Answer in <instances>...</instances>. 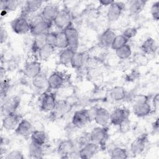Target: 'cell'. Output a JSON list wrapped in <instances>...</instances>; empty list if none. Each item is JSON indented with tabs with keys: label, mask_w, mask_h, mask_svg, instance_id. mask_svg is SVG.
Here are the masks:
<instances>
[{
	"label": "cell",
	"mask_w": 159,
	"mask_h": 159,
	"mask_svg": "<svg viewBox=\"0 0 159 159\" xmlns=\"http://www.w3.org/2000/svg\"><path fill=\"white\" fill-rule=\"evenodd\" d=\"M148 141V135L147 134L138 136L130 144L131 153L134 155H141L144 152Z\"/></svg>",
	"instance_id": "9"
},
{
	"label": "cell",
	"mask_w": 159,
	"mask_h": 159,
	"mask_svg": "<svg viewBox=\"0 0 159 159\" xmlns=\"http://www.w3.org/2000/svg\"><path fill=\"white\" fill-rule=\"evenodd\" d=\"M132 111L137 117H144L152 112V109L149 101H146L133 104Z\"/></svg>",
	"instance_id": "14"
},
{
	"label": "cell",
	"mask_w": 159,
	"mask_h": 159,
	"mask_svg": "<svg viewBox=\"0 0 159 159\" xmlns=\"http://www.w3.org/2000/svg\"><path fill=\"white\" fill-rule=\"evenodd\" d=\"M11 26L12 31L19 35L25 34L30 30L29 18L22 15L13 19L11 22Z\"/></svg>",
	"instance_id": "3"
},
{
	"label": "cell",
	"mask_w": 159,
	"mask_h": 159,
	"mask_svg": "<svg viewBox=\"0 0 159 159\" xmlns=\"http://www.w3.org/2000/svg\"><path fill=\"white\" fill-rule=\"evenodd\" d=\"M69 109L68 104L65 101H57L55 109L53 112H55L57 115H63L68 112Z\"/></svg>",
	"instance_id": "38"
},
{
	"label": "cell",
	"mask_w": 159,
	"mask_h": 159,
	"mask_svg": "<svg viewBox=\"0 0 159 159\" xmlns=\"http://www.w3.org/2000/svg\"><path fill=\"white\" fill-rule=\"evenodd\" d=\"M91 121L88 109H83L76 111L74 112L71 123L75 127L78 129H81L85 127Z\"/></svg>",
	"instance_id": "6"
},
{
	"label": "cell",
	"mask_w": 159,
	"mask_h": 159,
	"mask_svg": "<svg viewBox=\"0 0 159 159\" xmlns=\"http://www.w3.org/2000/svg\"><path fill=\"white\" fill-rule=\"evenodd\" d=\"M44 19L41 14V13H35L34 14H32V16L29 19V22L30 24V28L32 27L35 26V25L38 24L39 23L43 21Z\"/></svg>",
	"instance_id": "42"
},
{
	"label": "cell",
	"mask_w": 159,
	"mask_h": 159,
	"mask_svg": "<svg viewBox=\"0 0 159 159\" xmlns=\"http://www.w3.org/2000/svg\"><path fill=\"white\" fill-rule=\"evenodd\" d=\"M52 22L43 20L41 22L30 28V33L34 37L40 35H47L50 31Z\"/></svg>",
	"instance_id": "21"
},
{
	"label": "cell",
	"mask_w": 159,
	"mask_h": 159,
	"mask_svg": "<svg viewBox=\"0 0 159 159\" xmlns=\"http://www.w3.org/2000/svg\"><path fill=\"white\" fill-rule=\"evenodd\" d=\"M59 11V7L57 4L48 3L43 6L40 13L45 20L53 23Z\"/></svg>",
	"instance_id": "13"
},
{
	"label": "cell",
	"mask_w": 159,
	"mask_h": 159,
	"mask_svg": "<svg viewBox=\"0 0 159 159\" xmlns=\"http://www.w3.org/2000/svg\"><path fill=\"white\" fill-rule=\"evenodd\" d=\"M130 111L125 107H117L110 115V123L114 126H118L127 119H129Z\"/></svg>",
	"instance_id": "8"
},
{
	"label": "cell",
	"mask_w": 159,
	"mask_h": 159,
	"mask_svg": "<svg viewBox=\"0 0 159 159\" xmlns=\"http://www.w3.org/2000/svg\"><path fill=\"white\" fill-rule=\"evenodd\" d=\"M152 105L155 111L157 112L159 107V95L158 93H157L153 98L152 99Z\"/></svg>",
	"instance_id": "47"
},
{
	"label": "cell",
	"mask_w": 159,
	"mask_h": 159,
	"mask_svg": "<svg viewBox=\"0 0 159 159\" xmlns=\"http://www.w3.org/2000/svg\"><path fill=\"white\" fill-rule=\"evenodd\" d=\"M127 93L125 89L121 86H116L109 91V97L114 101H120L125 99Z\"/></svg>",
	"instance_id": "24"
},
{
	"label": "cell",
	"mask_w": 159,
	"mask_h": 159,
	"mask_svg": "<svg viewBox=\"0 0 159 159\" xmlns=\"http://www.w3.org/2000/svg\"><path fill=\"white\" fill-rule=\"evenodd\" d=\"M41 72L42 66L40 63L39 61H30L26 63V64L25 65L24 68V75L29 78H34Z\"/></svg>",
	"instance_id": "17"
},
{
	"label": "cell",
	"mask_w": 159,
	"mask_h": 159,
	"mask_svg": "<svg viewBox=\"0 0 159 159\" xmlns=\"http://www.w3.org/2000/svg\"><path fill=\"white\" fill-rule=\"evenodd\" d=\"M122 34L129 40L136 36L137 34V29L135 27H127L124 30Z\"/></svg>",
	"instance_id": "44"
},
{
	"label": "cell",
	"mask_w": 159,
	"mask_h": 159,
	"mask_svg": "<svg viewBox=\"0 0 159 159\" xmlns=\"http://www.w3.org/2000/svg\"><path fill=\"white\" fill-rule=\"evenodd\" d=\"M125 8V4L122 2L114 1L113 3L109 6L107 11V18L109 22H113L117 21Z\"/></svg>",
	"instance_id": "5"
},
{
	"label": "cell",
	"mask_w": 159,
	"mask_h": 159,
	"mask_svg": "<svg viewBox=\"0 0 159 159\" xmlns=\"http://www.w3.org/2000/svg\"><path fill=\"white\" fill-rule=\"evenodd\" d=\"M20 4V1L17 0H7L1 1V9L2 14H5L15 11Z\"/></svg>",
	"instance_id": "30"
},
{
	"label": "cell",
	"mask_w": 159,
	"mask_h": 159,
	"mask_svg": "<svg viewBox=\"0 0 159 159\" xmlns=\"http://www.w3.org/2000/svg\"><path fill=\"white\" fill-rule=\"evenodd\" d=\"M110 157L112 159H125L128 158V153L125 148L116 147L111 150Z\"/></svg>",
	"instance_id": "35"
},
{
	"label": "cell",
	"mask_w": 159,
	"mask_h": 159,
	"mask_svg": "<svg viewBox=\"0 0 159 159\" xmlns=\"http://www.w3.org/2000/svg\"><path fill=\"white\" fill-rule=\"evenodd\" d=\"M71 21L72 15L70 11L66 8H63L60 10L53 23L57 29L61 31L71 25Z\"/></svg>",
	"instance_id": "2"
},
{
	"label": "cell",
	"mask_w": 159,
	"mask_h": 159,
	"mask_svg": "<svg viewBox=\"0 0 159 159\" xmlns=\"http://www.w3.org/2000/svg\"><path fill=\"white\" fill-rule=\"evenodd\" d=\"M75 52L74 50L70 48H66L62 50L58 57L59 63L64 66H68L69 65H70Z\"/></svg>",
	"instance_id": "28"
},
{
	"label": "cell",
	"mask_w": 159,
	"mask_h": 159,
	"mask_svg": "<svg viewBox=\"0 0 159 159\" xmlns=\"http://www.w3.org/2000/svg\"><path fill=\"white\" fill-rule=\"evenodd\" d=\"M109 138V129L107 127L98 126L93 129L89 133L90 141L102 148Z\"/></svg>",
	"instance_id": "1"
},
{
	"label": "cell",
	"mask_w": 159,
	"mask_h": 159,
	"mask_svg": "<svg viewBox=\"0 0 159 159\" xmlns=\"http://www.w3.org/2000/svg\"><path fill=\"white\" fill-rule=\"evenodd\" d=\"M57 102V101L55 93L52 92L45 93L41 100V110L45 112L53 111L55 107Z\"/></svg>",
	"instance_id": "11"
},
{
	"label": "cell",
	"mask_w": 159,
	"mask_h": 159,
	"mask_svg": "<svg viewBox=\"0 0 159 159\" xmlns=\"http://www.w3.org/2000/svg\"><path fill=\"white\" fill-rule=\"evenodd\" d=\"M63 31L68 40V48L76 52L79 46V34L78 30L75 27L70 25Z\"/></svg>",
	"instance_id": "10"
},
{
	"label": "cell",
	"mask_w": 159,
	"mask_h": 159,
	"mask_svg": "<svg viewBox=\"0 0 159 159\" xmlns=\"http://www.w3.org/2000/svg\"><path fill=\"white\" fill-rule=\"evenodd\" d=\"M56 48L60 49H65L68 48V43L66 37V35L63 30L57 32V44Z\"/></svg>",
	"instance_id": "36"
},
{
	"label": "cell",
	"mask_w": 159,
	"mask_h": 159,
	"mask_svg": "<svg viewBox=\"0 0 159 159\" xmlns=\"http://www.w3.org/2000/svg\"><path fill=\"white\" fill-rule=\"evenodd\" d=\"M116 56L121 60H125L130 58L132 52L130 46L127 43L115 50Z\"/></svg>",
	"instance_id": "34"
},
{
	"label": "cell",
	"mask_w": 159,
	"mask_h": 159,
	"mask_svg": "<svg viewBox=\"0 0 159 159\" xmlns=\"http://www.w3.org/2000/svg\"><path fill=\"white\" fill-rule=\"evenodd\" d=\"M20 103V98L17 96H11L6 98L1 104V114L4 116L14 113Z\"/></svg>",
	"instance_id": "4"
},
{
	"label": "cell",
	"mask_w": 159,
	"mask_h": 159,
	"mask_svg": "<svg viewBox=\"0 0 159 159\" xmlns=\"http://www.w3.org/2000/svg\"><path fill=\"white\" fill-rule=\"evenodd\" d=\"M99 147L96 144L89 142L78 150L79 158L83 159H89L93 158L98 152Z\"/></svg>",
	"instance_id": "15"
},
{
	"label": "cell",
	"mask_w": 159,
	"mask_h": 159,
	"mask_svg": "<svg viewBox=\"0 0 159 159\" xmlns=\"http://www.w3.org/2000/svg\"><path fill=\"white\" fill-rule=\"evenodd\" d=\"M88 59L87 54L85 52H75L71 61V66L76 69L82 68L86 63Z\"/></svg>",
	"instance_id": "23"
},
{
	"label": "cell",
	"mask_w": 159,
	"mask_h": 159,
	"mask_svg": "<svg viewBox=\"0 0 159 159\" xmlns=\"http://www.w3.org/2000/svg\"><path fill=\"white\" fill-rule=\"evenodd\" d=\"M7 32L6 29L3 27L2 26H1L0 28V40H1V43H5L7 41Z\"/></svg>",
	"instance_id": "46"
},
{
	"label": "cell",
	"mask_w": 159,
	"mask_h": 159,
	"mask_svg": "<svg viewBox=\"0 0 159 159\" xmlns=\"http://www.w3.org/2000/svg\"><path fill=\"white\" fill-rule=\"evenodd\" d=\"M28 155L32 158H40L43 155V146L30 142L28 146Z\"/></svg>",
	"instance_id": "26"
},
{
	"label": "cell",
	"mask_w": 159,
	"mask_h": 159,
	"mask_svg": "<svg viewBox=\"0 0 159 159\" xmlns=\"http://www.w3.org/2000/svg\"><path fill=\"white\" fill-rule=\"evenodd\" d=\"M32 142L43 146L47 140V135L44 130L37 129L34 130L30 136Z\"/></svg>",
	"instance_id": "29"
},
{
	"label": "cell",
	"mask_w": 159,
	"mask_h": 159,
	"mask_svg": "<svg viewBox=\"0 0 159 159\" xmlns=\"http://www.w3.org/2000/svg\"><path fill=\"white\" fill-rule=\"evenodd\" d=\"M57 32H50L46 35V43L56 48Z\"/></svg>",
	"instance_id": "43"
},
{
	"label": "cell",
	"mask_w": 159,
	"mask_h": 159,
	"mask_svg": "<svg viewBox=\"0 0 159 159\" xmlns=\"http://www.w3.org/2000/svg\"><path fill=\"white\" fill-rule=\"evenodd\" d=\"M42 1H26L22 6L21 15L28 17L29 15L35 14V12L41 7L43 4Z\"/></svg>",
	"instance_id": "18"
},
{
	"label": "cell",
	"mask_w": 159,
	"mask_h": 159,
	"mask_svg": "<svg viewBox=\"0 0 159 159\" xmlns=\"http://www.w3.org/2000/svg\"><path fill=\"white\" fill-rule=\"evenodd\" d=\"M57 152L61 158H70L76 153L75 144L70 139L61 141L57 147Z\"/></svg>",
	"instance_id": "7"
},
{
	"label": "cell",
	"mask_w": 159,
	"mask_h": 159,
	"mask_svg": "<svg viewBox=\"0 0 159 159\" xmlns=\"http://www.w3.org/2000/svg\"><path fill=\"white\" fill-rule=\"evenodd\" d=\"M150 13L153 19L158 21L159 19V1L154 2L150 8Z\"/></svg>",
	"instance_id": "41"
},
{
	"label": "cell",
	"mask_w": 159,
	"mask_h": 159,
	"mask_svg": "<svg viewBox=\"0 0 159 159\" xmlns=\"http://www.w3.org/2000/svg\"><path fill=\"white\" fill-rule=\"evenodd\" d=\"M129 42V40L125 38L122 34H120V35H116L112 44L111 45V48L116 50L117 49H118L119 48L124 46L125 44H127Z\"/></svg>",
	"instance_id": "37"
},
{
	"label": "cell",
	"mask_w": 159,
	"mask_h": 159,
	"mask_svg": "<svg viewBox=\"0 0 159 159\" xmlns=\"http://www.w3.org/2000/svg\"><path fill=\"white\" fill-rule=\"evenodd\" d=\"M32 84L38 89H43L48 88V77L45 73L41 72L35 77L32 79Z\"/></svg>",
	"instance_id": "31"
},
{
	"label": "cell",
	"mask_w": 159,
	"mask_h": 159,
	"mask_svg": "<svg viewBox=\"0 0 159 159\" xmlns=\"http://www.w3.org/2000/svg\"><path fill=\"white\" fill-rule=\"evenodd\" d=\"M55 48L48 44L43 45L37 52L39 59L41 61H46L49 59L55 52Z\"/></svg>",
	"instance_id": "32"
},
{
	"label": "cell",
	"mask_w": 159,
	"mask_h": 159,
	"mask_svg": "<svg viewBox=\"0 0 159 159\" xmlns=\"http://www.w3.org/2000/svg\"><path fill=\"white\" fill-rule=\"evenodd\" d=\"M158 127H159V122H158V118L157 117L155 120L152 123V129L154 130V131L158 132Z\"/></svg>",
	"instance_id": "49"
},
{
	"label": "cell",
	"mask_w": 159,
	"mask_h": 159,
	"mask_svg": "<svg viewBox=\"0 0 159 159\" xmlns=\"http://www.w3.org/2000/svg\"><path fill=\"white\" fill-rule=\"evenodd\" d=\"M147 1L143 0H134L130 2L129 12L131 16L139 15L145 8Z\"/></svg>",
	"instance_id": "27"
},
{
	"label": "cell",
	"mask_w": 159,
	"mask_h": 159,
	"mask_svg": "<svg viewBox=\"0 0 159 159\" xmlns=\"http://www.w3.org/2000/svg\"><path fill=\"white\" fill-rule=\"evenodd\" d=\"M46 44V35H40L34 37L32 45L31 51L34 53L38 52L40 48Z\"/></svg>",
	"instance_id": "33"
},
{
	"label": "cell",
	"mask_w": 159,
	"mask_h": 159,
	"mask_svg": "<svg viewBox=\"0 0 159 159\" xmlns=\"http://www.w3.org/2000/svg\"><path fill=\"white\" fill-rule=\"evenodd\" d=\"M111 113L104 107H97L96 112L94 118L95 122L101 127H107L110 123Z\"/></svg>",
	"instance_id": "19"
},
{
	"label": "cell",
	"mask_w": 159,
	"mask_h": 159,
	"mask_svg": "<svg viewBox=\"0 0 159 159\" xmlns=\"http://www.w3.org/2000/svg\"><path fill=\"white\" fill-rule=\"evenodd\" d=\"M130 120L129 119H127L125 120H124L122 122H121L119 125V128L120 129V131L122 133H126L130 130Z\"/></svg>",
	"instance_id": "45"
},
{
	"label": "cell",
	"mask_w": 159,
	"mask_h": 159,
	"mask_svg": "<svg viewBox=\"0 0 159 159\" xmlns=\"http://www.w3.org/2000/svg\"><path fill=\"white\" fill-rule=\"evenodd\" d=\"M63 73L60 71H54L48 77V88L57 89L60 88L65 82Z\"/></svg>",
	"instance_id": "16"
},
{
	"label": "cell",
	"mask_w": 159,
	"mask_h": 159,
	"mask_svg": "<svg viewBox=\"0 0 159 159\" xmlns=\"http://www.w3.org/2000/svg\"><path fill=\"white\" fill-rule=\"evenodd\" d=\"M9 81L8 80H1V99L2 102L4 100V98L6 99L7 97V94L9 89Z\"/></svg>",
	"instance_id": "39"
},
{
	"label": "cell",
	"mask_w": 159,
	"mask_h": 159,
	"mask_svg": "<svg viewBox=\"0 0 159 159\" xmlns=\"http://www.w3.org/2000/svg\"><path fill=\"white\" fill-rule=\"evenodd\" d=\"M33 130V125L31 122L26 119H22L14 132L17 135L27 137L30 136Z\"/></svg>",
	"instance_id": "20"
},
{
	"label": "cell",
	"mask_w": 159,
	"mask_h": 159,
	"mask_svg": "<svg viewBox=\"0 0 159 159\" xmlns=\"http://www.w3.org/2000/svg\"><path fill=\"white\" fill-rule=\"evenodd\" d=\"M140 48L143 53L150 55L157 51L158 45L155 39L152 37H148L142 42Z\"/></svg>",
	"instance_id": "25"
},
{
	"label": "cell",
	"mask_w": 159,
	"mask_h": 159,
	"mask_svg": "<svg viewBox=\"0 0 159 159\" xmlns=\"http://www.w3.org/2000/svg\"><path fill=\"white\" fill-rule=\"evenodd\" d=\"M116 36V32L110 28L106 29L99 38L100 44L104 48L111 47L112 42Z\"/></svg>",
	"instance_id": "22"
},
{
	"label": "cell",
	"mask_w": 159,
	"mask_h": 159,
	"mask_svg": "<svg viewBox=\"0 0 159 159\" xmlns=\"http://www.w3.org/2000/svg\"><path fill=\"white\" fill-rule=\"evenodd\" d=\"M4 158L6 159H24L25 157L20 150H13L7 153Z\"/></svg>",
	"instance_id": "40"
},
{
	"label": "cell",
	"mask_w": 159,
	"mask_h": 159,
	"mask_svg": "<svg viewBox=\"0 0 159 159\" xmlns=\"http://www.w3.org/2000/svg\"><path fill=\"white\" fill-rule=\"evenodd\" d=\"M114 1L112 0H101L99 1V4L102 6H109L111 5Z\"/></svg>",
	"instance_id": "48"
},
{
	"label": "cell",
	"mask_w": 159,
	"mask_h": 159,
	"mask_svg": "<svg viewBox=\"0 0 159 159\" xmlns=\"http://www.w3.org/2000/svg\"><path fill=\"white\" fill-rule=\"evenodd\" d=\"M22 119V116L16 112L7 114L2 119V127L7 131L15 130Z\"/></svg>",
	"instance_id": "12"
}]
</instances>
